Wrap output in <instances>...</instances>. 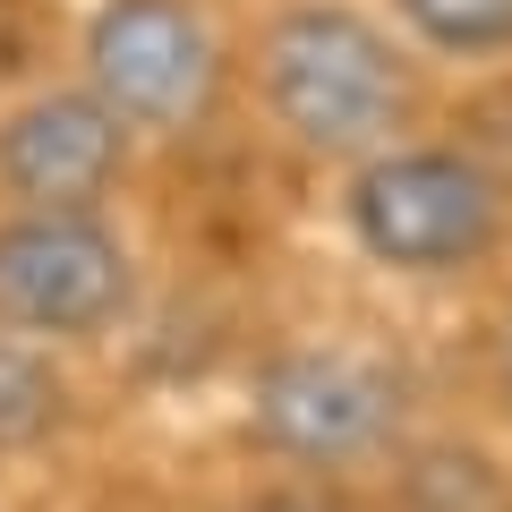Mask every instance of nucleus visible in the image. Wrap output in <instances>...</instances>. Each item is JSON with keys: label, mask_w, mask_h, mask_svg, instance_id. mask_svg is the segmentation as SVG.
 Masks as SVG:
<instances>
[{"label": "nucleus", "mask_w": 512, "mask_h": 512, "mask_svg": "<svg viewBox=\"0 0 512 512\" xmlns=\"http://www.w3.org/2000/svg\"><path fill=\"white\" fill-rule=\"evenodd\" d=\"M410 18V35L436 43V52H504L512 43V0H393Z\"/></svg>", "instance_id": "nucleus-8"}, {"label": "nucleus", "mask_w": 512, "mask_h": 512, "mask_svg": "<svg viewBox=\"0 0 512 512\" xmlns=\"http://www.w3.org/2000/svg\"><path fill=\"white\" fill-rule=\"evenodd\" d=\"M60 419H69V384H60V367L43 359L35 342L0 333V453H35Z\"/></svg>", "instance_id": "nucleus-7"}, {"label": "nucleus", "mask_w": 512, "mask_h": 512, "mask_svg": "<svg viewBox=\"0 0 512 512\" xmlns=\"http://www.w3.org/2000/svg\"><path fill=\"white\" fill-rule=\"evenodd\" d=\"M239 512H325V504H308V495H265V504H239Z\"/></svg>", "instance_id": "nucleus-9"}, {"label": "nucleus", "mask_w": 512, "mask_h": 512, "mask_svg": "<svg viewBox=\"0 0 512 512\" xmlns=\"http://www.w3.org/2000/svg\"><path fill=\"white\" fill-rule=\"evenodd\" d=\"M265 94H274V120L308 154H367L376 137H393L410 77L359 9L299 0L265 35Z\"/></svg>", "instance_id": "nucleus-1"}, {"label": "nucleus", "mask_w": 512, "mask_h": 512, "mask_svg": "<svg viewBox=\"0 0 512 512\" xmlns=\"http://www.w3.org/2000/svg\"><path fill=\"white\" fill-rule=\"evenodd\" d=\"M248 427L265 453L308 461V470H342L393 444L402 427V384L359 350H282L256 367Z\"/></svg>", "instance_id": "nucleus-4"}, {"label": "nucleus", "mask_w": 512, "mask_h": 512, "mask_svg": "<svg viewBox=\"0 0 512 512\" xmlns=\"http://www.w3.org/2000/svg\"><path fill=\"white\" fill-rule=\"evenodd\" d=\"M495 222H504L495 180L470 154H444V146L376 154L350 188V231L393 274H461L495 248Z\"/></svg>", "instance_id": "nucleus-3"}, {"label": "nucleus", "mask_w": 512, "mask_h": 512, "mask_svg": "<svg viewBox=\"0 0 512 512\" xmlns=\"http://www.w3.org/2000/svg\"><path fill=\"white\" fill-rule=\"evenodd\" d=\"M128 171V128L94 94H35L0 120V188L18 214H94Z\"/></svg>", "instance_id": "nucleus-6"}, {"label": "nucleus", "mask_w": 512, "mask_h": 512, "mask_svg": "<svg viewBox=\"0 0 512 512\" xmlns=\"http://www.w3.org/2000/svg\"><path fill=\"white\" fill-rule=\"evenodd\" d=\"M504 393H512V333H504Z\"/></svg>", "instance_id": "nucleus-10"}, {"label": "nucleus", "mask_w": 512, "mask_h": 512, "mask_svg": "<svg viewBox=\"0 0 512 512\" xmlns=\"http://www.w3.org/2000/svg\"><path fill=\"white\" fill-rule=\"evenodd\" d=\"M86 94L120 128L180 137L222 94V43L197 0H103L86 26Z\"/></svg>", "instance_id": "nucleus-2"}, {"label": "nucleus", "mask_w": 512, "mask_h": 512, "mask_svg": "<svg viewBox=\"0 0 512 512\" xmlns=\"http://www.w3.org/2000/svg\"><path fill=\"white\" fill-rule=\"evenodd\" d=\"M128 308V248L94 214L0 222V325L86 342Z\"/></svg>", "instance_id": "nucleus-5"}]
</instances>
